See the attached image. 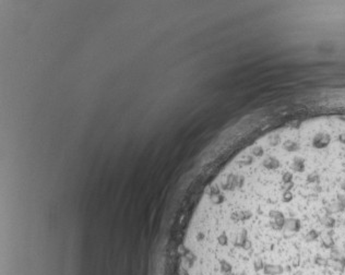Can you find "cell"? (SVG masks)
<instances>
[{
    "label": "cell",
    "mask_w": 345,
    "mask_h": 275,
    "mask_svg": "<svg viewBox=\"0 0 345 275\" xmlns=\"http://www.w3.org/2000/svg\"><path fill=\"white\" fill-rule=\"evenodd\" d=\"M282 267L280 265H264L263 273L265 275H276L282 273Z\"/></svg>",
    "instance_id": "obj_1"
},
{
    "label": "cell",
    "mask_w": 345,
    "mask_h": 275,
    "mask_svg": "<svg viewBox=\"0 0 345 275\" xmlns=\"http://www.w3.org/2000/svg\"><path fill=\"white\" fill-rule=\"evenodd\" d=\"M314 263L319 267H328V259L323 258L321 255H316L314 258Z\"/></svg>",
    "instance_id": "obj_2"
},
{
    "label": "cell",
    "mask_w": 345,
    "mask_h": 275,
    "mask_svg": "<svg viewBox=\"0 0 345 275\" xmlns=\"http://www.w3.org/2000/svg\"><path fill=\"white\" fill-rule=\"evenodd\" d=\"M299 263H300V257L299 254H296L294 258H293V262H292L293 267H298Z\"/></svg>",
    "instance_id": "obj_3"
}]
</instances>
